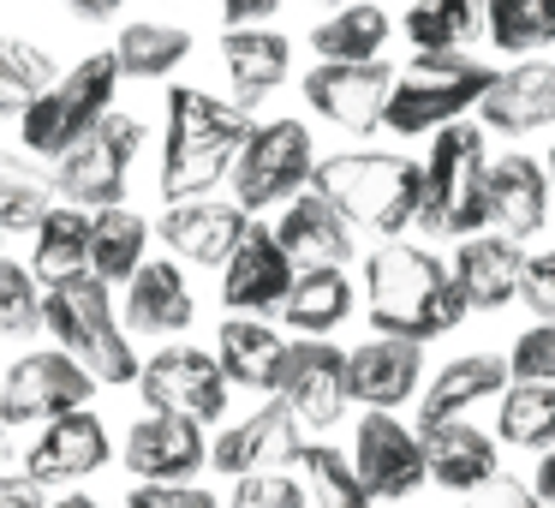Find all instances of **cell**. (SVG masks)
Returning a JSON list of instances; mask_svg holds the SVG:
<instances>
[{
    "mask_svg": "<svg viewBox=\"0 0 555 508\" xmlns=\"http://www.w3.org/2000/svg\"><path fill=\"white\" fill-rule=\"evenodd\" d=\"M364 317H371L376 335L424 347V341L466 323V300H460L454 276L430 245L383 240L364 257Z\"/></svg>",
    "mask_w": 555,
    "mask_h": 508,
    "instance_id": "cell-1",
    "label": "cell"
},
{
    "mask_svg": "<svg viewBox=\"0 0 555 508\" xmlns=\"http://www.w3.org/2000/svg\"><path fill=\"white\" fill-rule=\"evenodd\" d=\"M251 138V114L209 90L173 85L168 90V138H162V198L192 204L209 198L233 174V156Z\"/></svg>",
    "mask_w": 555,
    "mask_h": 508,
    "instance_id": "cell-2",
    "label": "cell"
},
{
    "mask_svg": "<svg viewBox=\"0 0 555 508\" xmlns=\"http://www.w3.org/2000/svg\"><path fill=\"white\" fill-rule=\"evenodd\" d=\"M311 186L347 216V228H364L376 240H406V228L418 221L424 168L395 150H340L317 162Z\"/></svg>",
    "mask_w": 555,
    "mask_h": 508,
    "instance_id": "cell-3",
    "label": "cell"
},
{
    "mask_svg": "<svg viewBox=\"0 0 555 508\" xmlns=\"http://www.w3.org/2000/svg\"><path fill=\"white\" fill-rule=\"evenodd\" d=\"M418 192V228L436 240H472L483 233V192H490V132L483 126H442L430 138Z\"/></svg>",
    "mask_w": 555,
    "mask_h": 508,
    "instance_id": "cell-4",
    "label": "cell"
},
{
    "mask_svg": "<svg viewBox=\"0 0 555 508\" xmlns=\"http://www.w3.org/2000/svg\"><path fill=\"white\" fill-rule=\"evenodd\" d=\"M42 323H49V335L61 341V353H73L96 383L126 389V383H138V371H144V359L132 353L126 323L114 317L108 281L78 276V281L49 288L42 293Z\"/></svg>",
    "mask_w": 555,
    "mask_h": 508,
    "instance_id": "cell-5",
    "label": "cell"
},
{
    "mask_svg": "<svg viewBox=\"0 0 555 508\" xmlns=\"http://www.w3.org/2000/svg\"><path fill=\"white\" fill-rule=\"evenodd\" d=\"M495 73L472 54H412V66L395 78V97L383 109V132L395 138H424L454 126L466 109H478Z\"/></svg>",
    "mask_w": 555,
    "mask_h": 508,
    "instance_id": "cell-6",
    "label": "cell"
},
{
    "mask_svg": "<svg viewBox=\"0 0 555 508\" xmlns=\"http://www.w3.org/2000/svg\"><path fill=\"white\" fill-rule=\"evenodd\" d=\"M114 90H120V61H114V49L85 54V61H78L73 73L54 78L49 97L18 120L25 150L42 156V162H61L66 150H78L114 114Z\"/></svg>",
    "mask_w": 555,
    "mask_h": 508,
    "instance_id": "cell-7",
    "label": "cell"
},
{
    "mask_svg": "<svg viewBox=\"0 0 555 508\" xmlns=\"http://www.w3.org/2000/svg\"><path fill=\"white\" fill-rule=\"evenodd\" d=\"M317 144H311V126L299 120H269L251 126L245 150L233 156V204L251 216V209H281L293 204L299 192H311V174H317Z\"/></svg>",
    "mask_w": 555,
    "mask_h": 508,
    "instance_id": "cell-8",
    "label": "cell"
},
{
    "mask_svg": "<svg viewBox=\"0 0 555 508\" xmlns=\"http://www.w3.org/2000/svg\"><path fill=\"white\" fill-rule=\"evenodd\" d=\"M144 144V126L132 114H108L96 132L85 138L78 150H66L54 162V204H73V209H120L126 198V174H132V156Z\"/></svg>",
    "mask_w": 555,
    "mask_h": 508,
    "instance_id": "cell-9",
    "label": "cell"
},
{
    "mask_svg": "<svg viewBox=\"0 0 555 508\" xmlns=\"http://www.w3.org/2000/svg\"><path fill=\"white\" fill-rule=\"evenodd\" d=\"M138 389H144L150 412H173V419H192V424L221 419V412H228V395H233V383H228L216 353L185 347V341L150 353L144 371H138Z\"/></svg>",
    "mask_w": 555,
    "mask_h": 508,
    "instance_id": "cell-10",
    "label": "cell"
},
{
    "mask_svg": "<svg viewBox=\"0 0 555 508\" xmlns=\"http://www.w3.org/2000/svg\"><path fill=\"white\" fill-rule=\"evenodd\" d=\"M96 395V377L61 347L25 353L13 371L0 377V424H49L61 412H78Z\"/></svg>",
    "mask_w": 555,
    "mask_h": 508,
    "instance_id": "cell-11",
    "label": "cell"
},
{
    "mask_svg": "<svg viewBox=\"0 0 555 508\" xmlns=\"http://www.w3.org/2000/svg\"><path fill=\"white\" fill-rule=\"evenodd\" d=\"M352 472L376 503H406L430 484L424 467V436L418 424L395 419V412H364L359 436H352Z\"/></svg>",
    "mask_w": 555,
    "mask_h": 508,
    "instance_id": "cell-12",
    "label": "cell"
},
{
    "mask_svg": "<svg viewBox=\"0 0 555 508\" xmlns=\"http://www.w3.org/2000/svg\"><path fill=\"white\" fill-rule=\"evenodd\" d=\"M305 455V431L299 419L287 412V401L269 395L257 412H245L240 424H228V431L209 443V467L221 472V479H263V472H287L299 467Z\"/></svg>",
    "mask_w": 555,
    "mask_h": 508,
    "instance_id": "cell-13",
    "label": "cell"
},
{
    "mask_svg": "<svg viewBox=\"0 0 555 508\" xmlns=\"http://www.w3.org/2000/svg\"><path fill=\"white\" fill-rule=\"evenodd\" d=\"M275 395L287 401V412L299 419V431H335L340 412L352 407L347 347H335V341H293Z\"/></svg>",
    "mask_w": 555,
    "mask_h": 508,
    "instance_id": "cell-14",
    "label": "cell"
},
{
    "mask_svg": "<svg viewBox=\"0 0 555 508\" xmlns=\"http://www.w3.org/2000/svg\"><path fill=\"white\" fill-rule=\"evenodd\" d=\"M395 66L388 61H364V66H328L317 61L305 78V102L311 114H323L340 132H383V109L395 97Z\"/></svg>",
    "mask_w": 555,
    "mask_h": 508,
    "instance_id": "cell-15",
    "label": "cell"
},
{
    "mask_svg": "<svg viewBox=\"0 0 555 508\" xmlns=\"http://www.w3.org/2000/svg\"><path fill=\"white\" fill-rule=\"evenodd\" d=\"M293 281H299V264L281 252L275 228L251 221V228H245V240L233 245V257L221 264V300H228V312L269 317V312H281V305H287Z\"/></svg>",
    "mask_w": 555,
    "mask_h": 508,
    "instance_id": "cell-16",
    "label": "cell"
},
{
    "mask_svg": "<svg viewBox=\"0 0 555 508\" xmlns=\"http://www.w3.org/2000/svg\"><path fill=\"white\" fill-rule=\"evenodd\" d=\"M120 460L138 484H192L197 472L209 467V436H204V424H192V419L150 412V419H138L132 431H126Z\"/></svg>",
    "mask_w": 555,
    "mask_h": 508,
    "instance_id": "cell-17",
    "label": "cell"
},
{
    "mask_svg": "<svg viewBox=\"0 0 555 508\" xmlns=\"http://www.w3.org/2000/svg\"><path fill=\"white\" fill-rule=\"evenodd\" d=\"M114 460V443H108V424H102V412H61V419H49L37 431V443H30L25 455V479L30 484H78L90 479V472H102Z\"/></svg>",
    "mask_w": 555,
    "mask_h": 508,
    "instance_id": "cell-18",
    "label": "cell"
},
{
    "mask_svg": "<svg viewBox=\"0 0 555 508\" xmlns=\"http://www.w3.org/2000/svg\"><path fill=\"white\" fill-rule=\"evenodd\" d=\"M347 389L359 407L371 412H395L406 401L424 395V347L395 335H371L347 353Z\"/></svg>",
    "mask_w": 555,
    "mask_h": 508,
    "instance_id": "cell-19",
    "label": "cell"
},
{
    "mask_svg": "<svg viewBox=\"0 0 555 508\" xmlns=\"http://www.w3.org/2000/svg\"><path fill=\"white\" fill-rule=\"evenodd\" d=\"M550 221V174L531 156H502L490 162V192H483V233L526 245Z\"/></svg>",
    "mask_w": 555,
    "mask_h": 508,
    "instance_id": "cell-20",
    "label": "cell"
},
{
    "mask_svg": "<svg viewBox=\"0 0 555 508\" xmlns=\"http://www.w3.org/2000/svg\"><path fill=\"white\" fill-rule=\"evenodd\" d=\"M555 120V61H519L495 73L478 102V126L502 138H531Z\"/></svg>",
    "mask_w": 555,
    "mask_h": 508,
    "instance_id": "cell-21",
    "label": "cell"
},
{
    "mask_svg": "<svg viewBox=\"0 0 555 508\" xmlns=\"http://www.w3.org/2000/svg\"><path fill=\"white\" fill-rule=\"evenodd\" d=\"M424 436V467H430V484H442L448 496H478L502 479V448H495L490 431H478L472 419L436 424Z\"/></svg>",
    "mask_w": 555,
    "mask_h": 508,
    "instance_id": "cell-22",
    "label": "cell"
},
{
    "mask_svg": "<svg viewBox=\"0 0 555 508\" xmlns=\"http://www.w3.org/2000/svg\"><path fill=\"white\" fill-rule=\"evenodd\" d=\"M507 383H514V377H507L502 353H466V359L442 365V371L424 383V395H418V431H436V424L466 419L472 407H483V401H502Z\"/></svg>",
    "mask_w": 555,
    "mask_h": 508,
    "instance_id": "cell-23",
    "label": "cell"
},
{
    "mask_svg": "<svg viewBox=\"0 0 555 508\" xmlns=\"http://www.w3.org/2000/svg\"><path fill=\"white\" fill-rule=\"evenodd\" d=\"M519 269H526V252L502 233H472V240L454 245V276L466 312H502L507 300H519Z\"/></svg>",
    "mask_w": 555,
    "mask_h": 508,
    "instance_id": "cell-24",
    "label": "cell"
},
{
    "mask_svg": "<svg viewBox=\"0 0 555 508\" xmlns=\"http://www.w3.org/2000/svg\"><path fill=\"white\" fill-rule=\"evenodd\" d=\"M156 228H162V240H168L180 257L221 269L233 257V245L245 240L251 216H245L240 204H221V198H192V204H168V209H162Z\"/></svg>",
    "mask_w": 555,
    "mask_h": 508,
    "instance_id": "cell-25",
    "label": "cell"
},
{
    "mask_svg": "<svg viewBox=\"0 0 555 508\" xmlns=\"http://www.w3.org/2000/svg\"><path fill=\"white\" fill-rule=\"evenodd\" d=\"M275 240H281V252H287L299 269H317V264L347 269V257H352V228H347V216H340V209L328 204L323 192H317V186H311V192H299L293 204H281Z\"/></svg>",
    "mask_w": 555,
    "mask_h": 508,
    "instance_id": "cell-26",
    "label": "cell"
},
{
    "mask_svg": "<svg viewBox=\"0 0 555 508\" xmlns=\"http://www.w3.org/2000/svg\"><path fill=\"white\" fill-rule=\"evenodd\" d=\"M192 317L197 300L173 264H144L126 281V335H180V329H192Z\"/></svg>",
    "mask_w": 555,
    "mask_h": 508,
    "instance_id": "cell-27",
    "label": "cell"
},
{
    "mask_svg": "<svg viewBox=\"0 0 555 508\" xmlns=\"http://www.w3.org/2000/svg\"><path fill=\"white\" fill-rule=\"evenodd\" d=\"M221 61H228V78H233V109L251 114L263 97L281 90V78L293 66V42L281 30H228Z\"/></svg>",
    "mask_w": 555,
    "mask_h": 508,
    "instance_id": "cell-28",
    "label": "cell"
},
{
    "mask_svg": "<svg viewBox=\"0 0 555 508\" xmlns=\"http://www.w3.org/2000/svg\"><path fill=\"white\" fill-rule=\"evenodd\" d=\"M287 347L293 341L281 335V329L257 323V317H228L221 335H216V359H221V371H228V383L257 389V395H275Z\"/></svg>",
    "mask_w": 555,
    "mask_h": 508,
    "instance_id": "cell-29",
    "label": "cell"
},
{
    "mask_svg": "<svg viewBox=\"0 0 555 508\" xmlns=\"http://www.w3.org/2000/svg\"><path fill=\"white\" fill-rule=\"evenodd\" d=\"M347 317H352V281H347V269H335V264L299 269L287 305H281V323H287L299 341H328L340 323H347Z\"/></svg>",
    "mask_w": 555,
    "mask_h": 508,
    "instance_id": "cell-30",
    "label": "cell"
},
{
    "mask_svg": "<svg viewBox=\"0 0 555 508\" xmlns=\"http://www.w3.org/2000/svg\"><path fill=\"white\" fill-rule=\"evenodd\" d=\"M30 276L42 281V293L61 288V281L90 276V209L54 204L37 221V252H30Z\"/></svg>",
    "mask_w": 555,
    "mask_h": 508,
    "instance_id": "cell-31",
    "label": "cell"
},
{
    "mask_svg": "<svg viewBox=\"0 0 555 508\" xmlns=\"http://www.w3.org/2000/svg\"><path fill=\"white\" fill-rule=\"evenodd\" d=\"M388 37H395V25H388L383 7L352 0V7L328 13L323 25L311 30V49H317V61H328V66H364V61H383Z\"/></svg>",
    "mask_w": 555,
    "mask_h": 508,
    "instance_id": "cell-32",
    "label": "cell"
},
{
    "mask_svg": "<svg viewBox=\"0 0 555 508\" xmlns=\"http://www.w3.org/2000/svg\"><path fill=\"white\" fill-rule=\"evenodd\" d=\"M144 245H150V221L138 216V209H96L90 216V276L96 281H132L138 269L150 264L144 257Z\"/></svg>",
    "mask_w": 555,
    "mask_h": 508,
    "instance_id": "cell-33",
    "label": "cell"
},
{
    "mask_svg": "<svg viewBox=\"0 0 555 508\" xmlns=\"http://www.w3.org/2000/svg\"><path fill=\"white\" fill-rule=\"evenodd\" d=\"M495 443L550 455L555 448V383H507L495 401Z\"/></svg>",
    "mask_w": 555,
    "mask_h": 508,
    "instance_id": "cell-34",
    "label": "cell"
},
{
    "mask_svg": "<svg viewBox=\"0 0 555 508\" xmlns=\"http://www.w3.org/2000/svg\"><path fill=\"white\" fill-rule=\"evenodd\" d=\"M400 30L412 54H466V42L483 30V0H412Z\"/></svg>",
    "mask_w": 555,
    "mask_h": 508,
    "instance_id": "cell-35",
    "label": "cell"
},
{
    "mask_svg": "<svg viewBox=\"0 0 555 508\" xmlns=\"http://www.w3.org/2000/svg\"><path fill=\"white\" fill-rule=\"evenodd\" d=\"M483 37L502 54L538 61V49H555V0H483Z\"/></svg>",
    "mask_w": 555,
    "mask_h": 508,
    "instance_id": "cell-36",
    "label": "cell"
},
{
    "mask_svg": "<svg viewBox=\"0 0 555 508\" xmlns=\"http://www.w3.org/2000/svg\"><path fill=\"white\" fill-rule=\"evenodd\" d=\"M54 61L25 37H0V120H25L54 90Z\"/></svg>",
    "mask_w": 555,
    "mask_h": 508,
    "instance_id": "cell-37",
    "label": "cell"
},
{
    "mask_svg": "<svg viewBox=\"0 0 555 508\" xmlns=\"http://www.w3.org/2000/svg\"><path fill=\"white\" fill-rule=\"evenodd\" d=\"M299 484H305V508H376V496L352 472V455H340L335 443H305Z\"/></svg>",
    "mask_w": 555,
    "mask_h": 508,
    "instance_id": "cell-38",
    "label": "cell"
},
{
    "mask_svg": "<svg viewBox=\"0 0 555 508\" xmlns=\"http://www.w3.org/2000/svg\"><path fill=\"white\" fill-rule=\"evenodd\" d=\"M192 54V30L180 25H126L120 42H114V61H120V78H168L173 66H185Z\"/></svg>",
    "mask_w": 555,
    "mask_h": 508,
    "instance_id": "cell-39",
    "label": "cell"
},
{
    "mask_svg": "<svg viewBox=\"0 0 555 508\" xmlns=\"http://www.w3.org/2000/svg\"><path fill=\"white\" fill-rule=\"evenodd\" d=\"M49 209H54V180L30 156L0 150V233H13V228L37 233V221Z\"/></svg>",
    "mask_w": 555,
    "mask_h": 508,
    "instance_id": "cell-40",
    "label": "cell"
},
{
    "mask_svg": "<svg viewBox=\"0 0 555 508\" xmlns=\"http://www.w3.org/2000/svg\"><path fill=\"white\" fill-rule=\"evenodd\" d=\"M42 329V281L30 264L0 257V341H25Z\"/></svg>",
    "mask_w": 555,
    "mask_h": 508,
    "instance_id": "cell-41",
    "label": "cell"
},
{
    "mask_svg": "<svg viewBox=\"0 0 555 508\" xmlns=\"http://www.w3.org/2000/svg\"><path fill=\"white\" fill-rule=\"evenodd\" d=\"M507 377L514 383H555V323H531L507 347Z\"/></svg>",
    "mask_w": 555,
    "mask_h": 508,
    "instance_id": "cell-42",
    "label": "cell"
},
{
    "mask_svg": "<svg viewBox=\"0 0 555 508\" xmlns=\"http://www.w3.org/2000/svg\"><path fill=\"white\" fill-rule=\"evenodd\" d=\"M221 508H305V484L293 472H263V479H240Z\"/></svg>",
    "mask_w": 555,
    "mask_h": 508,
    "instance_id": "cell-43",
    "label": "cell"
},
{
    "mask_svg": "<svg viewBox=\"0 0 555 508\" xmlns=\"http://www.w3.org/2000/svg\"><path fill=\"white\" fill-rule=\"evenodd\" d=\"M519 300L538 323H555V245L550 252H526V269H519Z\"/></svg>",
    "mask_w": 555,
    "mask_h": 508,
    "instance_id": "cell-44",
    "label": "cell"
},
{
    "mask_svg": "<svg viewBox=\"0 0 555 508\" xmlns=\"http://www.w3.org/2000/svg\"><path fill=\"white\" fill-rule=\"evenodd\" d=\"M126 508H221L204 484H132Z\"/></svg>",
    "mask_w": 555,
    "mask_h": 508,
    "instance_id": "cell-45",
    "label": "cell"
},
{
    "mask_svg": "<svg viewBox=\"0 0 555 508\" xmlns=\"http://www.w3.org/2000/svg\"><path fill=\"white\" fill-rule=\"evenodd\" d=\"M472 508H550V503H543V496L531 491L526 479H507V472H502V479H495L490 491L472 496Z\"/></svg>",
    "mask_w": 555,
    "mask_h": 508,
    "instance_id": "cell-46",
    "label": "cell"
},
{
    "mask_svg": "<svg viewBox=\"0 0 555 508\" xmlns=\"http://www.w3.org/2000/svg\"><path fill=\"white\" fill-rule=\"evenodd\" d=\"M281 0H221V18H228V30H251L263 25V18H275Z\"/></svg>",
    "mask_w": 555,
    "mask_h": 508,
    "instance_id": "cell-47",
    "label": "cell"
},
{
    "mask_svg": "<svg viewBox=\"0 0 555 508\" xmlns=\"http://www.w3.org/2000/svg\"><path fill=\"white\" fill-rule=\"evenodd\" d=\"M0 508H42V484H30L25 472H0Z\"/></svg>",
    "mask_w": 555,
    "mask_h": 508,
    "instance_id": "cell-48",
    "label": "cell"
},
{
    "mask_svg": "<svg viewBox=\"0 0 555 508\" xmlns=\"http://www.w3.org/2000/svg\"><path fill=\"white\" fill-rule=\"evenodd\" d=\"M531 491L555 508V448H550V455H538V467H531Z\"/></svg>",
    "mask_w": 555,
    "mask_h": 508,
    "instance_id": "cell-49",
    "label": "cell"
},
{
    "mask_svg": "<svg viewBox=\"0 0 555 508\" xmlns=\"http://www.w3.org/2000/svg\"><path fill=\"white\" fill-rule=\"evenodd\" d=\"M61 7H66V13H78V18H96V25H102V18L120 13L126 0H61Z\"/></svg>",
    "mask_w": 555,
    "mask_h": 508,
    "instance_id": "cell-50",
    "label": "cell"
},
{
    "mask_svg": "<svg viewBox=\"0 0 555 508\" xmlns=\"http://www.w3.org/2000/svg\"><path fill=\"white\" fill-rule=\"evenodd\" d=\"M49 508H102L96 496H85V491H73V496H61V503H49Z\"/></svg>",
    "mask_w": 555,
    "mask_h": 508,
    "instance_id": "cell-51",
    "label": "cell"
},
{
    "mask_svg": "<svg viewBox=\"0 0 555 508\" xmlns=\"http://www.w3.org/2000/svg\"><path fill=\"white\" fill-rule=\"evenodd\" d=\"M543 174H550V204H555V150H550V168H543Z\"/></svg>",
    "mask_w": 555,
    "mask_h": 508,
    "instance_id": "cell-52",
    "label": "cell"
},
{
    "mask_svg": "<svg viewBox=\"0 0 555 508\" xmlns=\"http://www.w3.org/2000/svg\"><path fill=\"white\" fill-rule=\"evenodd\" d=\"M0 460H7V424H0Z\"/></svg>",
    "mask_w": 555,
    "mask_h": 508,
    "instance_id": "cell-53",
    "label": "cell"
},
{
    "mask_svg": "<svg viewBox=\"0 0 555 508\" xmlns=\"http://www.w3.org/2000/svg\"><path fill=\"white\" fill-rule=\"evenodd\" d=\"M347 7H352V0H347Z\"/></svg>",
    "mask_w": 555,
    "mask_h": 508,
    "instance_id": "cell-54",
    "label": "cell"
}]
</instances>
